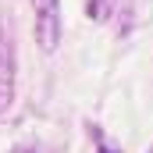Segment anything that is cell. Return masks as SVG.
I'll use <instances>...</instances> for the list:
<instances>
[{"label": "cell", "instance_id": "6da1fadb", "mask_svg": "<svg viewBox=\"0 0 153 153\" xmlns=\"http://www.w3.org/2000/svg\"><path fill=\"white\" fill-rule=\"evenodd\" d=\"M32 14H36V39L39 50H57L61 43V0H32Z\"/></svg>", "mask_w": 153, "mask_h": 153}, {"label": "cell", "instance_id": "3957f363", "mask_svg": "<svg viewBox=\"0 0 153 153\" xmlns=\"http://www.w3.org/2000/svg\"><path fill=\"white\" fill-rule=\"evenodd\" d=\"M150 153H153V150H150Z\"/></svg>", "mask_w": 153, "mask_h": 153}, {"label": "cell", "instance_id": "7a4b0ae2", "mask_svg": "<svg viewBox=\"0 0 153 153\" xmlns=\"http://www.w3.org/2000/svg\"><path fill=\"white\" fill-rule=\"evenodd\" d=\"M14 100V50H11V39L0 29V114L11 107Z\"/></svg>", "mask_w": 153, "mask_h": 153}]
</instances>
